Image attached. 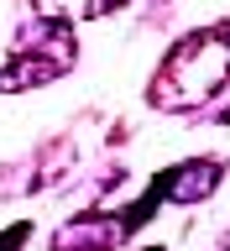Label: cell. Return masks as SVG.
<instances>
[{
    "label": "cell",
    "instance_id": "obj_1",
    "mask_svg": "<svg viewBox=\"0 0 230 251\" xmlns=\"http://www.w3.org/2000/svg\"><path fill=\"white\" fill-rule=\"evenodd\" d=\"M225 78H230V26H204L188 31L183 42H173L147 100L157 110H194L204 100H215L225 89Z\"/></svg>",
    "mask_w": 230,
    "mask_h": 251
},
{
    "label": "cell",
    "instance_id": "obj_2",
    "mask_svg": "<svg viewBox=\"0 0 230 251\" xmlns=\"http://www.w3.org/2000/svg\"><path fill=\"white\" fill-rule=\"evenodd\" d=\"M115 5H126V0H37L42 21H84V16L115 11Z\"/></svg>",
    "mask_w": 230,
    "mask_h": 251
},
{
    "label": "cell",
    "instance_id": "obj_3",
    "mask_svg": "<svg viewBox=\"0 0 230 251\" xmlns=\"http://www.w3.org/2000/svg\"><path fill=\"white\" fill-rule=\"evenodd\" d=\"M225 126H230V115H225Z\"/></svg>",
    "mask_w": 230,
    "mask_h": 251
}]
</instances>
